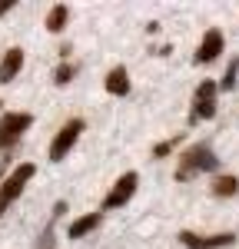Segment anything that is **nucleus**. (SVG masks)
I'll return each instance as SVG.
<instances>
[{
	"mask_svg": "<svg viewBox=\"0 0 239 249\" xmlns=\"http://www.w3.org/2000/svg\"><path fill=\"white\" fill-rule=\"evenodd\" d=\"M213 170H219V160H216V153L209 150V143H193L186 153L179 156L176 179L186 183V179H193L199 173H213Z\"/></svg>",
	"mask_w": 239,
	"mask_h": 249,
	"instance_id": "1",
	"label": "nucleus"
},
{
	"mask_svg": "<svg viewBox=\"0 0 239 249\" xmlns=\"http://www.w3.org/2000/svg\"><path fill=\"white\" fill-rule=\"evenodd\" d=\"M34 173H37V166H34V163H20L17 170L3 179V186H0V216H3V213H7V206L17 199L20 193H23L27 179H34Z\"/></svg>",
	"mask_w": 239,
	"mask_h": 249,
	"instance_id": "2",
	"label": "nucleus"
},
{
	"mask_svg": "<svg viewBox=\"0 0 239 249\" xmlns=\"http://www.w3.org/2000/svg\"><path fill=\"white\" fill-rule=\"evenodd\" d=\"M216 83L213 80H203L193 93V110H189V123L196 126L199 120H213L216 116Z\"/></svg>",
	"mask_w": 239,
	"mask_h": 249,
	"instance_id": "3",
	"label": "nucleus"
},
{
	"mask_svg": "<svg viewBox=\"0 0 239 249\" xmlns=\"http://www.w3.org/2000/svg\"><path fill=\"white\" fill-rule=\"evenodd\" d=\"M83 120H67L63 126L57 130V136H53V143H50V163H63L67 160V153L73 150V143H77V136L83 133Z\"/></svg>",
	"mask_w": 239,
	"mask_h": 249,
	"instance_id": "4",
	"label": "nucleus"
},
{
	"mask_svg": "<svg viewBox=\"0 0 239 249\" xmlns=\"http://www.w3.org/2000/svg\"><path fill=\"white\" fill-rule=\"evenodd\" d=\"M30 123H34L30 113H7L3 116V120H0V150H10L20 136L30 130Z\"/></svg>",
	"mask_w": 239,
	"mask_h": 249,
	"instance_id": "5",
	"label": "nucleus"
},
{
	"mask_svg": "<svg viewBox=\"0 0 239 249\" xmlns=\"http://www.w3.org/2000/svg\"><path fill=\"white\" fill-rule=\"evenodd\" d=\"M137 183H139V176H137L133 170L123 173L117 183H113V190L106 193V199H103V210H120V206H126V203H130V196L137 193Z\"/></svg>",
	"mask_w": 239,
	"mask_h": 249,
	"instance_id": "6",
	"label": "nucleus"
},
{
	"mask_svg": "<svg viewBox=\"0 0 239 249\" xmlns=\"http://www.w3.org/2000/svg\"><path fill=\"white\" fill-rule=\"evenodd\" d=\"M179 243L186 249H226V246H233L236 243V232H216V236H196V232H189V230H183L176 236Z\"/></svg>",
	"mask_w": 239,
	"mask_h": 249,
	"instance_id": "7",
	"label": "nucleus"
},
{
	"mask_svg": "<svg viewBox=\"0 0 239 249\" xmlns=\"http://www.w3.org/2000/svg\"><path fill=\"white\" fill-rule=\"evenodd\" d=\"M222 47H226V40L219 34V27H209V30L203 34V40H199L196 53H193V63H213V60L222 53Z\"/></svg>",
	"mask_w": 239,
	"mask_h": 249,
	"instance_id": "8",
	"label": "nucleus"
},
{
	"mask_svg": "<svg viewBox=\"0 0 239 249\" xmlns=\"http://www.w3.org/2000/svg\"><path fill=\"white\" fill-rule=\"evenodd\" d=\"M20 70H23V50L14 47V50L3 53V63H0V83H14Z\"/></svg>",
	"mask_w": 239,
	"mask_h": 249,
	"instance_id": "9",
	"label": "nucleus"
},
{
	"mask_svg": "<svg viewBox=\"0 0 239 249\" xmlns=\"http://www.w3.org/2000/svg\"><path fill=\"white\" fill-rule=\"evenodd\" d=\"M106 93H113V96L130 93V73H126V67H113L106 73Z\"/></svg>",
	"mask_w": 239,
	"mask_h": 249,
	"instance_id": "10",
	"label": "nucleus"
},
{
	"mask_svg": "<svg viewBox=\"0 0 239 249\" xmlns=\"http://www.w3.org/2000/svg\"><path fill=\"white\" fill-rule=\"evenodd\" d=\"M100 219H103L100 213H86V216H80V219H73V223H70L67 236H70V239H83L86 232H93L100 226Z\"/></svg>",
	"mask_w": 239,
	"mask_h": 249,
	"instance_id": "11",
	"label": "nucleus"
},
{
	"mask_svg": "<svg viewBox=\"0 0 239 249\" xmlns=\"http://www.w3.org/2000/svg\"><path fill=\"white\" fill-rule=\"evenodd\" d=\"M67 20H70V7H67V3H53L50 14H47V30H50V34H60V30L67 27Z\"/></svg>",
	"mask_w": 239,
	"mask_h": 249,
	"instance_id": "12",
	"label": "nucleus"
},
{
	"mask_svg": "<svg viewBox=\"0 0 239 249\" xmlns=\"http://www.w3.org/2000/svg\"><path fill=\"white\" fill-rule=\"evenodd\" d=\"M236 193H239L236 176H216L213 179V196H236Z\"/></svg>",
	"mask_w": 239,
	"mask_h": 249,
	"instance_id": "13",
	"label": "nucleus"
},
{
	"mask_svg": "<svg viewBox=\"0 0 239 249\" xmlns=\"http://www.w3.org/2000/svg\"><path fill=\"white\" fill-rule=\"evenodd\" d=\"M179 143H183V133H173L170 140H163V143H156V146H153V156H156V160H163V156H170V153H173Z\"/></svg>",
	"mask_w": 239,
	"mask_h": 249,
	"instance_id": "14",
	"label": "nucleus"
},
{
	"mask_svg": "<svg viewBox=\"0 0 239 249\" xmlns=\"http://www.w3.org/2000/svg\"><path fill=\"white\" fill-rule=\"evenodd\" d=\"M236 77H239V57H233L229 67H226V77L219 80V90H233L236 87Z\"/></svg>",
	"mask_w": 239,
	"mask_h": 249,
	"instance_id": "15",
	"label": "nucleus"
},
{
	"mask_svg": "<svg viewBox=\"0 0 239 249\" xmlns=\"http://www.w3.org/2000/svg\"><path fill=\"white\" fill-rule=\"evenodd\" d=\"M73 73H77V67H73V63H60L57 73H53V83H57V87H67V83L73 80Z\"/></svg>",
	"mask_w": 239,
	"mask_h": 249,
	"instance_id": "16",
	"label": "nucleus"
},
{
	"mask_svg": "<svg viewBox=\"0 0 239 249\" xmlns=\"http://www.w3.org/2000/svg\"><path fill=\"white\" fill-rule=\"evenodd\" d=\"M37 249H53V223L43 230V239L37 243Z\"/></svg>",
	"mask_w": 239,
	"mask_h": 249,
	"instance_id": "17",
	"label": "nucleus"
},
{
	"mask_svg": "<svg viewBox=\"0 0 239 249\" xmlns=\"http://www.w3.org/2000/svg\"><path fill=\"white\" fill-rule=\"evenodd\" d=\"M14 3H17V0H0V17H3L7 10H14Z\"/></svg>",
	"mask_w": 239,
	"mask_h": 249,
	"instance_id": "18",
	"label": "nucleus"
},
{
	"mask_svg": "<svg viewBox=\"0 0 239 249\" xmlns=\"http://www.w3.org/2000/svg\"><path fill=\"white\" fill-rule=\"evenodd\" d=\"M0 179H3V173H0Z\"/></svg>",
	"mask_w": 239,
	"mask_h": 249,
	"instance_id": "19",
	"label": "nucleus"
},
{
	"mask_svg": "<svg viewBox=\"0 0 239 249\" xmlns=\"http://www.w3.org/2000/svg\"><path fill=\"white\" fill-rule=\"evenodd\" d=\"M0 107H3V103H0Z\"/></svg>",
	"mask_w": 239,
	"mask_h": 249,
	"instance_id": "20",
	"label": "nucleus"
}]
</instances>
